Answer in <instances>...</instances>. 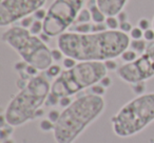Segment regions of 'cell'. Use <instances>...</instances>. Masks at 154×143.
<instances>
[{"mask_svg":"<svg viewBox=\"0 0 154 143\" xmlns=\"http://www.w3.org/2000/svg\"><path fill=\"white\" fill-rule=\"evenodd\" d=\"M130 42V36L119 30L86 34L68 31L57 38L58 49L77 62L114 60L129 49Z\"/></svg>","mask_w":154,"mask_h":143,"instance_id":"6da1fadb","label":"cell"},{"mask_svg":"<svg viewBox=\"0 0 154 143\" xmlns=\"http://www.w3.org/2000/svg\"><path fill=\"white\" fill-rule=\"evenodd\" d=\"M106 109L103 96L82 95L72 101L60 113L54 124L53 136L56 143H75L89 125L96 121Z\"/></svg>","mask_w":154,"mask_h":143,"instance_id":"7a4b0ae2","label":"cell"},{"mask_svg":"<svg viewBox=\"0 0 154 143\" xmlns=\"http://www.w3.org/2000/svg\"><path fill=\"white\" fill-rule=\"evenodd\" d=\"M51 85L49 78L41 74L28 80L8 103L2 115L8 124L14 127L21 126L43 115L42 105H45L51 93Z\"/></svg>","mask_w":154,"mask_h":143,"instance_id":"3957f363","label":"cell"},{"mask_svg":"<svg viewBox=\"0 0 154 143\" xmlns=\"http://www.w3.org/2000/svg\"><path fill=\"white\" fill-rule=\"evenodd\" d=\"M1 40L13 49L22 61L38 72H45L53 65L52 49L40 37L33 35L29 28L21 25H12L2 33Z\"/></svg>","mask_w":154,"mask_h":143,"instance_id":"277c9868","label":"cell"},{"mask_svg":"<svg viewBox=\"0 0 154 143\" xmlns=\"http://www.w3.org/2000/svg\"><path fill=\"white\" fill-rule=\"evenodd\" d=\"M152 122H154V93L136 96L111 118L113 133L120 138L139 134Z\"/></svg>","mask_w":154,"mask_h":143,"instance_id":"5b68a950","label":"cell"},{"mask_svg":"<svg viewBox=\"0 0 154 143\" xmlns=\"http://www.w3.org/2000/svg\"><path fill=\"white\" fill-rule=\"evenodd\" d=\"M105 62H77L72 68L63 70L53 80L51 93L58 98L72 97L86 88L98 84L107 76Z\"/></svg>","mask_w":154,"mask_h":143,"instance_id":"8992f818","label":"cell"},{"mask_svg":"<svg viewBox=\"0 0 154 143\" xmlns=\"http://www.w3.org/2000/svg\"><path fill=\"white\" fill-rule=\"evenodd\" d=\"M86 0H53L43 20V33L53 38L71 28L84 9Z\"/></svg>","mask_w":154,"mask_h":143,"instance_id":"52a82bcc","label":"cell"},{"mask_svg":"<svg viewBox=\"0 0 154 143\" xmlns=\"http://www.w3.org/2000/svg\"><path fill=\"white\" fill-rule=\"evenodd\" d=\"M116 74L122 81L130 85L154 78V41L148 42L146 51L136 60L120 65Z\"/></svg>","mask_w":154,"mask_h":143,"instance_id":"ba28073f","label":"cell"},{"mask_svg":"<svg viewBox=\"0 0 154 143\" xmlns=\"http://www.w3.org/2000/svg\"><path fill=\"white\" fill-rule=\"evenodd\" d=\"M48 0H1L0 25L12 26L43 9Z\"/></svg>","mask_w":154,"mask_h":143,"instance_id":"9c48e42d","label":"cell"},{"mask_svg":"<svg viewBox=\"0 0 154 143\" xmlns=\"http://www.w3.org/2000/svg\"><path fill=\"white\" fill-rule=\"evenodd\" d=\"M99 10L107 17L117 16L119 13L125 11V7L128 4L129 0H96Z\"/></svg>","mask_w":154,"mask_h":143,"instance_id":"30bf717a","label":"cell"},{"mask_svg":"<svg viewBox=\"0 0 154 143\" xmlns=\"http://www.w3.org/2000/svg\"><path fill=\"white\" fill-rule=\"evenodd\" d=\"M87 9H89L92 16V22L95 23H105L107 16L99 10L96 0H88L87 1Z\"/></svg>","mask_w":154,"mask_h":143,"instance_id":"8fae6325","label":"cell"},{"mask_svg":"<svg viewBox=\"0 0 154 143\" xmlns=\"http://www.w3.org/2000/svg\"><path fill=\"white\" fill-rule=\"evenodd\" d=\"M147 45H148V42L145 39H140V40H131L129 49L136 52L138 55H141V54L146 51V49H147Z\"/></svg>","mask_w":154,"mask_h":143,"instance_id":"7c38bea8","label":"cell"},{"mask_svg":"<svg viewBox=\"0 0 154 143\" xmlns=\"http://www.w3.org/2000/svg\"><path fill=\"white\" fill-rule=\"evenodd\" d=\"M89 22H92V16H91V13H90V11H89V9L84 7V9L82 10V12L79 13V15H78V17H77L74 24L89 23ZM74 24H73V25H74Z\"/></svg>","mask_w":154,"mask_h":143,"instance_id":"4fadbf2b","label":"cell"},{"mask_svg":"<svg viewBox=\"0 0 154 143\" xmlns=\"http://www.w3.org/2000/svg\"><path fill=\"white\" fill-rule=\"evenodd\" d=\"M138 56L139 55L136 53V52H134L133 49H128L122 54V56H120V59H122L125 63H129V62H133L134 60H136Z\"/></svg>","mask_w":154,"mask_h":143,"instance_id":"5bb4252c","label":"cell"},{"mask_svg":"<svg viewBox=\"0 0 154 143\" xmlns=\"http://www.w3.org/2000/svg\"><path fill=\"white\" fill-rule=\"evenodd\" d=\"M106 25H107L108 30L111 31H117L119 28V20L116 16H110V17L106 18L105 21Z\"/></svg>","mask_w":154,"mask_h":143,"instance_id":"9a60e30c","label":"cell"},{"mask_svg":"<svg viewBox=\"0 0 154 143\" xmlns=\"http://www.w3.org/2000/svg\"><path fill=\"white\" fill-rule=\"evenodd\" d=\"M29 30L33 35H36V36L41 35L43 33V21L34 19V22L32 23V25H31V28Z\"/></svg>","mask_w":154,"mask_h":143,"instance_id":"2e32d148","label":"cell"},{"mask_svg":"<svg viewBox=\"0 0 154 143\" xmlns=\"http://www.w3.org/2000/svg\"><path fill=\"white\" fill-rule=\"evenodd\" d=\"M61 67H60L59 65H57V64H53L52 66H50L49 68H48L47 70H45V76H47L48 78H57L58 76L60 75V73H61Z\"/></svg>","mask_w":154,"mask_h":143,"instance_id":"e0dca14e","label":"cell"},{"mask_svg":"<svg viewBox=\"0 0 154 143\" xmlns=\"http://www.w3.org/2000/svg\"><path fill=\"white\" fill-rule=\"evenodd\" d=\"M129 36H130L131 40H140V39H143V31L138 26H134Z\"/></svg>","mask_w":154,"mask_h":143,"instance_id":"ac0fdd59","label":"cell"},{"mask_svg":"<svg viewBox=\"0 0 154 143\" xmlns=\"http://www.w3.org/2000/svg\"><path fill=\"white\" fill-rule=\"evenodd\" d=\"M39 127L42 132H50V130H54V123L51 121L50 119H45L40 122L39 124Z\"/></svg>","mask_w":154,"mask_h":143,"instance_id":"d6986e66","label":"cell"},{"mask_svg":"<svg viewBox=\"0 0 154 143\" xmlns=\"http://www.w3.org/2000/svg\"><path fill=\"white\" fill-rule=\"evenodd\" d=\"M137 26L138 28H140L141 30L145 32V31L149 30V28H152V21H150L148 18H140L138 21V23H137Z\"/></svg>","mask_w":154,"mask_h":143,"instance_id":"ffe728a7","label":"cell"},{"mask_svg":"<svg viewBox=\"0 0 154 143\" xmlns=\"http://www.w3.org/2000/svg\"><path fill=\"white\" fill-rule=\"evenodd\" d=\"M145 83H146V82H140V83L132 84V85H131V88H132L133 92H134L135 94H137V96L145 94V90H146Z\"/></svg>","mask_w":154,"mask_h":143,"instance_id":"44dd1931","label":"cell"},{"mask_svg":"<svg viewBox=\"0 0 154 143\" xmlns=\"http://www.w3.org/2000/svg\"><path fill=\"white\" fill-rule=\"evenodd\" d=\"M77 64V61L73 58L70 57H64L63 60H62V66L64 67V70H69V68L74 67Z\"/></svg>","mask_w":154,"mask_h":143,"instance_id":"7402d4cb","label":"cell"},{"mask_svg":"<svg viewBox=\"0 0 154 143\" xmlns=\"http://www.w3.org/2000/svg\"><path fill=\"white\" fill-rule=\"evenodd\" d=\"M91 90H92V94L98 95V96H103L107 88H105L103 85H101V84L98 83V84H95L94 86H92V88H91Z\"/></svg>","mask_w":154,"mask_h":143,"instance_id":"603a6c76","label":"cell"},{"mask_svg":"<svg viewBox=\"0 0 154 143\" xmlns=\"http://www.w3.org/2000/svg\"><path fill=\"white\" fill-rule=\"evenodd\" d=\"M133 28H134V26H132V24H131L130 22L126 21V22H122V23H119V28H118V30L122 31V33H126V34L129 35Z\"/></svg>","mask_w":154,"mask_h":143,"instance_id":"cb8c5ba5","label":"cell"},{"mask_svg":"<svg viewBox=\"0 0 154 143\" xmlns=\"http://www.w3.org/2000/svg\"><path fill=\"white\" fill-rule=\"evenodd\" d=\"M52 56H53L54 61H62L63 58L66 57V56L63 55V53H62L59 49H52Z\"/></svg>","mask_w":154,"mask_h":143,"instance_id":"d4e9b609","label":"cell"},{"mask_svg":"<svg viewBox=\"0 0 154 143\" xmlns=\"http://www.w3.org/2000/svg\"><path fill=\"white\" fill-rule=\"evenodd\" d=\"M143 39L147 42H153L154 41V30L153 28H149V30L143 32Z\"/></svg>","mask_w":154,"mask_h":143,"instance_id":"484cf974","label":"cell"},{"mask_svg":"<svg viewBox=\"0 0 154 143\" xmlns=\"http://www.w3.org/2000/svg\"><path fill=\"white\" fill-rule=\"evenodd\" d=\"M105 64H106V67L108 68V70H117V68L119 67V66L117 65V63H116V61H115V59L114 60H108V61H106L105 62Z\"/></svg>","mask_w":154,"mask_h":143,"instance_id":"4316f807","label":"cell"},{"mask_svg":"<svg viewBox=\"0 0 154 143\" xmlns=\"http://www.w3.org/2000/svg\"><path fill=\"white\" fill-rule=\"evenodd\" d=\"M99 84H101V85H103L105 88H108L109 86L112 85V79L108 77V76H106V77L103 78V79L101 80L100 82H99Z\"/></svg>","mask_w":154,"mask_h":143,"instance_id":"83f0119b","label":"cell"},{"mask_svg":"<svg viewBox=\"0 0 154 143\" xmlns=\"http://www.w3.org/2000/svg\"><path fill=\"white\" fill-rule=\"evenodd\" d=\"M116 17L118 18V20H119V23H122V22H126L128 21V14L126 13V11H122V13L118 14Z\"/></svg>","mask_w":154,"mask_h":143,"instance_id":"f1b7e54d","label":"cell"},{"mask_svg":"<svg viewBox=\"0 0 154 143\" xmlns=\"http://www.w3.org/2000/svg\"><path fill=\"white\" fill-rule=\"evenodd\" d=\"M152 28L154 30V16H153V18H152Z\"/></svg>","mask_w":154,"mask_h":143,"instance_id":"f546056e","label":"cell"}]
</instances>
